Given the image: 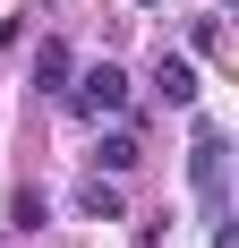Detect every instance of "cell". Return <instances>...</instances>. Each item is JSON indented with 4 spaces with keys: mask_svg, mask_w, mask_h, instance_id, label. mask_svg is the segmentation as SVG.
I'll list each match as a JSON object with an SVG mask.
<instances>
[{
    "mask_svg": "<svg viewBox=\"0 0 239 248\" xmlns=\"http://www.w3.org/2000/svg\"><path fill=\"white\" fill-rule=\"evenodd\" d=\"M69 103L86 111V120H111L120 103H128V69H120V60H94V69L69 86Z\"/></svg>",
    "mask_w": 239,
    "mask_h": 248,
    "instance_id": "6da1fadb",
    "label": "cell"
},
{
    "mask_svg": "<svg viewBox=\"0 0 239 248\" xmlns=\"http://www.w3.org/2000/svg\"><path fill=\"white\" fill-rule=\"evenodd\" d=\"M137 9H154V0H137Z\"/></svg>",
    "mask_w": 239,
    "mask_h": 248,
    "instance_id": "ba28073f",
    "label": "cell"
},
{
    "mask_svg": "<svg viewBox=\"0 0 239 248\" xmlns=\"http://www.w3.org/2000/svg\"><path fill=\"white\" fill-rule=\"evenodd\" d=\"M222 163H231V146H222V128L205 120V128H196V154H188V180H196V197H205L214 223H222Z\"/></svg>",
    "mask_w": 239,
    "mask_h": 248,
    "instance_id": "7a4b0ae2",
    "label": "cell"
},
{
    "mask_svg": "<svg viewBox=\"0 0 239 248\" xmlns=\"http://www.w3.org/2000/svg\"><path fill=\"white\" fill-rule=\"evenodd\" d=\"M9 223H17V231L43 223V188H17V197H9Z\"/></svg>",
    "mask_w": 239,
    "mask_h": 248,
    "instance_id": "52a82bcc",
    "label": "cell"
},
{
    "mask_svg": "<svg viewBox=\"0 0 239 248\" xmlns=\"http://www.w3.org/2000/svg\"><path fill=\"white\" fill-rule=\"evenodd\" d=\"M86 214H94V223H120V188L111 180H86Z\"/></svg>",
    "mask_w": 239,
    "mask_h": 248,
    "instance_id": "8992f818",
    "label": "cell"
},
{
    "mask_svg": "<svg viewBox=\"0 0 239 248\" xmlns=\"http://www.w3.org/2000/svg\"><path fill=\"white\" fill-rule=\"evenodd\" d=\"M154 86H163V103H196V69L179 60V51H163V60H154Z\"/></svg>",
    "mask_w": 239,
    "mask_h": 248,
    "instance_id": "3957f363",
    "label": "cell"
},
{
    "mask_svg": "<svg viewBox=\"0 0 239 248\" xmlns=\"http://www.w3.org/2000/svg\"><path fill=\"white\" fill-rule=\"evenodd\" d=\"M69 77H77V60H69V43H43V51H34V86H43V94H60Z\"/></svg>",
    "mask_w": 239,
    "mask_h": 248,
    "instance_id": "277c9868",
    "label": "cell"
},
{
    "mask_svg": "<svg viewBox=\"0 0 239 248\" xmlns=\"http://www.w3.org/2000/svg\"><path fill=\"white\" fill-rule=\"evenodd\" d=\"M103 171H128V163H137V137H128V128H111V137H103V154H94Z\"/></svg>",
    "mask_w": 239,
    "mask_h": 248,
    "instance_id": "5b68a950",
    "label": "cell"
}]
</instances>
